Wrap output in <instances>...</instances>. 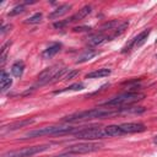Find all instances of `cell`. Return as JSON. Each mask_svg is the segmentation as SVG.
I'll list each match as a JSON object with an SVG mask.
<instances>
[{
    "label": "cell",
    "instance_id": "6da1fadb",
    "mask_svg": "<svg viewBox=\"0 0 157 157\" xmlns=\"http://www.w3.org/2000/svg\"><path fill=\"white\" fill-rule=\"evenodd\" d=\"M118 114H119L118 108H94V109L82 110V112L70 114L65 117L63 120L67 123H80V121H86L92 119H104V118L114 117Z\"/></svg>",
    "mask_w": 157,
    "mask_h": 157
},
{
    "label": "cell",
    "instance_id": "484cf974",
    "mask_svg": "<svg viewBox=\"0 0 157 157\" xmlns=\"http://www.w3.org/2000/svg\"><path fill=\"white\" fill-rule=\"evenodd\" d=\"M77 74H78V71H77V70H72L71 72H69V74H67V75L64 77V80H71V78H74V77H75Z\"/></svg>",
    "mask_w": 157,
    "mask_h": 157
},
{
    "label": "cell",
    "instance_id": "d6986e66",
    "mask_svg": "<svg viewBox=\"0 0 157 157\" xmlns=\"http://www.w3.org/2000/svg\"><path fill=\"white\" fill-rule=\"evenodd\" d=\"M110 69H98L86 75V78H98V77H105L110 75Z\"/></svg>",
    "mask_w": 157,
    "mask_h": 157
},
{
    "label": "cell",
    "instance_id": "ba28073f",
    "mask_svg": "<svg viewBox=\"0 0 157 157\" xmlns=\"http://www.w3.org/2000/svg\"><path fill=\"white\" fill-rule=\"evenodd\" d=\"M150 33H151V28H146V29H144L141 33H139L136 37H134L123 49H121V53H126V52H130L132 48H140L141 45H144L145 44V42L147 40V38H148V36H150Z\"/></svg>",
    "mask_w": 157,
    "mask_h": 157
},
{
    "label": "cell",
    "instance_id": "8fae6325",
    "mask_svg": "<svg viewBox=\"0 0 157 157\" xmlns=\"http://www.w3.org/2000/svg\"><path fill=\"white\" fill-rule=\"evenodd\" d=\"M91 11H92V6H91V5H86V6H83L82 9H80L76 13H74L70 18H67V21H69V23H70V22H76V21H78V20H82V18H85L87 15H90Z\"/></svg>",
    "mask_w": 157,
    "mask_h": 157
},
{
    "label": "cell",
    "instance_id": "83f0119b",
    "mask_svg": "<svg viewBox=\"0 0 157 157\" xmlns=\"http://www.w3.org/2000/svg\"><path fill=\"white\" fill-rule=\"evenodd\" d=\"M153 142H155V144H157V135L155 136V139H153Z\"/></svg>",
    "mask_w": 157,
    "mask_h": 157
},
{
    "label": "cell",
    "instance_id": "603a6c76",
    "mask_svg": "<svg viewBox=\"0 0 157 157\" xmlns=\"http://www.w3.org/2000/svg\"><path fill=\"white\" fill-rule=\"evenodd\" d=\"M92 28L90 27V26H77V27H74L72 28V31L74 32H88V31H91Z\"/></svg>",
    "mask_w": 157,
    "mask_h": 157
},
{
    "label": "cell",
    "instance_id": "2e32d148",
    "mask_svg": "<svg viewBox=\"0 0 157 157\" xmlns=\"http://www.w3.org/2000/svg\"><path fill=\"white\" fill-rule=\"evenodd\" d=\"M0 82H1V92L4 93L12 85V78L10 77V74H7L6 71L2 70L1 71V76H0Z\"/></svg>",
    "mask_w": 157,
    "mask_h": 157
},
{
    "label": "cell",
    "instance_id": "e0dca14e",
    "mask_svg": "<svg viewBox=\"0 0 157 157\" xmlns=\"http://www.w3.org/2000/svg\"><path fill=\"white\" fill-rule=\"evenodd\" d=\"M23 71H25V63L18 60V61H15L11 66V74L15 76V77H21L23 75Z\"/></svg>",
    "mask_w": 157,
    "mask_h": 157
},
{
    "label": "cell",
    "instance_id": "9c48e42d",
    "mask_svg": "<svg viewBox=\"0 0 157 157\" xmlns=\"http://www.w3.org/2000/svg\"><path fill=\"white\" fill-rule=\"evenodd\" d=\"M120 129L124 134H135V132H142L146 130L145 124L142 123H123L120 124Z\"/></svg>",
    "mask_w": 157,
    "mask_h": 157
},
{
    "label": "cell",
    "instance_id": "30bf717a",
    "mask_svg": "<svg viewBox=\"0 0 157 157\" xmlns=\"http://www.w3.org/2000/svg\"><path fill=\"white\" fill-rule=\"evenodd\" d=\"M86 39H87V44H88V45H92V47L99 45V44L104 43L105 40H110V39H109V34H105V33H103V32L93 33V34L88 36Z\"/></svg>",
    "mask_w": 157,
    "mask_h": 157
},
{
    "label": "cell",
    "instance_id": "3957f363",
    "mask_svg": "<svg viewBox=\"0 0 157 157\" xmlns=\"http://www.w3.org/2000/svg\"><path fill=\"white\" fill-rule=\"evenodd\" d=\"M145 97L144 93H140V92H125V93H121V94H118L113 98H110L109 101L104 102L103 105L104 107H108V108H119V107H125V105H130L137 101H141L142 98Z\"/></svg>",
    "mask_w": 157,
    "mask_h": 157
},
{
    "label": "cell",
    "instance_id": "277c9868",
    "mask_svg": "<svg viewBox=\"0 0 157 157\" xmlns=\"http://www.w3.org/2000/svg\"><path fill=\"white\" fill-rule=\"evenodd\" d=\"M67 71V67L65 66H60L59 64L56 65H52L47 69H44L38 76H37V86H43L47 83H53L56 82L65 72Z\"/></svg>",
    "mask_w": 157,
    "mask_h": 157
},
{
    "label": "cell",
    "instance_id": "ac0fdd59",
    "mask_svg": "<svg viewBox=\"0 0 157 157\" xmlns=\"http://www.w3.org/2000/svg\"><path fill=\"white\" fill-rule=\"evenodd\" d=\"M104 132H105L107 136H112V137L120 136V135L124 134L123 130L120 129V125H108V126L104 128Z\"/></svg>",
    "mask_w": 157,
    "mask_h": 157
},
{
    "label": "cell",
    "instance_id": "52a82bcc",
    "mask_svg": "<svg viewBox=\"0 0 157 157\" xmlns=\"http://www.w3.org/2000/svg\"><path fill=\"white\" fill-rule=\"evenodd\" d=\"M103 145L99 142H78L76 145H70L66 148L67 153H74V155H81V153H90L98 151Z\"/></svg>",
    "mask_w": 157,
    "mask_h": 157
},
{
    "label": "cell",
    "instance_id": "d4e9b609",
    "mask_svg": "<svg viewBox=\"0 0 157 157\" xmlns=\"http://www.w3.org/2000/svg\"><path fill=\"white\" fill-rule=\"evenodd\" d=\"M11 28H12V25H2L1 26V29H0L1 36H5L9 31H11Z\"/></svg>",
    "mask_w": 157,
    "mask_h": 157
},
{
    "label": "cell",
    "instance_id": "4316f807",
    "mask_svg": "<svg viewBox=\"0 0 157 157\" xmlns=\"http://www.w3.org/2000/svg\"><path fill=\"white\" fill-rule=\"evenodd\" d=\"M53 157H77L76 155H74V153H63V155H59V156H53Z\"/></svg>",
    "mask_w": 157,
    "mask_h": 157
},
{
    "label": "cell",
    "instance_id": "cb8c5ba5",
    "mask_svg": "<svg viewBox=\"0 0 157 157\" xmlns=\"http://www.w3.org/2000/svg\"><path fill=\"white\" fill-rule=\"evenodd\" d=\"M66 25H69V21H67V20H65V21H59V22H54V23H53V27L60 29V28L65 27Z\"/></svg>",
    "mask_w": 157,
    "mask_h": 157
},
{
    "label": "cell",
    "instance_id": "7402d4cb",
    "mask_svg": "<svg viewBox=\"0 0 157 157\" xmlns=\"http://www.w3.org/2000/svg\"><path fill=\"white\" fill-rule=\"evenodd\" d=\"M25 11V5L23 4H21V5H17V6H15L12 10H10L9 11V16H16V15H20V13H22Z\"/></svg>",
    "mask_w": 157,
    "mask_h": 157
},
{
    "label": "cell",
    "instance_id": "ffe728a7",
    "mask_svg": "<svg viewBox=\"0 0 157 157\" xmlns=\"http://www.w3.org/2000/svg\"><path fill=\"white\" fill-rule=\"evenodd\" d=\"M85 88V85L82 82H75L65 88H61V90H56L54 91V94H58V93H63V92H67V91H81Z\"/></svg>",
    "mask_w": 157,
    "mask_h": 157
},
{
    "label": "cell",
    "instance_id": "7a4b0ae2",
    "mask_svg": "<svg viewBox=\"0 0 157 157\" xmlns=\"http://www.w3.org/2000/svg\"><path fill=\"white\" fill-rule=\"evenodd\" d=\"M80 129L81 126H45V128L28 131L25 135L26 136L25 139L38 137V136H44V135H69V134L74 135Z\"/></svg>",
    "mask_w": 157,
    "mask_h": 157
},
{
    "label": "cell",
    "instance_id": "5b68a950",
    "mask_svg": "<svg viewBox=\"0 0 157 157\" xmlns=\"http://www.w3.org/2000/svg\"><path fill=\"white\" fill-rule=\"evenodd\" d=\"M72 136L80 140H98L105 136V132L104 129L99 126H81V129L77 130Z\"/></svg>",
    "mask_w": 157,
    "mask_h": 157
},
{
    "label": "cell",
    "instance_id": "7c38bea8",
    "mask_svg": "<svg viewBox=\"0 0 157 157\" xmlns=\"http://www.w3.org/2000/svg\"><path fill=\"white\" fill-rule=\"evenodd\" d=\"M60 49H61V44L60 43H53V44H50L48 48H45L42 52V58L43 59H50L55 54H58L60 52Z\"/></svg>",
    "mask_w": 157,
    "mask_h": 157
},
{
    "label": "cell",
    "instance_id": "5bb4252c",
    "mask_svg": "<svg viewBox=\"0 0 157 157\" xmlns=\"http://www.w3.org/2000/svg\"><path fill=\"white\" fill-rule=\"evenodd\" d=\"M70 9H71V5H70V4L59 5L56 9H54V10L48 15V17H49V18H59V17L64 16L65 13H67Z\"/></svg>",
    "mask_w": 157,
    "mask_h": 157
},
{
    "label": "cell",
    "instance_id": "9a60e30c",
    "mask_svg": "<svg viewBox=\"0 0 157 157\" xmlns=\"http://www.w3.org/2000/svg\"><path fill=\"white\" fill-rule=\"evenodd\" d=\"M97 55V52L93 50V49H86L83 50L78 56H77V60H76V64H82V63H86L88 60H91L92 58H94Z\"/></svg>",
    "mask_w": 157,
    "mask_h": 157
},
{
    "label": "cell",
    "instance_id": "4fadbf2b",
    "mask_svg": "<svg viewBox=\"0 0 157 157\" xmlns=\"http://www.w3.org/2000/svg\"><path fill=\"white\" fill-rule=\"evenodd\" d=\"M34 123V119H25V120H21V121H16V123H11L9 125H5L2 126V131H13V130H17L22 126H26V125H31Z\"/></svg>",
    "mask_w": 157,
    "mask_h": 157
},
{
    "label": "cell",
    "instance_id": "44dd1931",
    "mask_svg": "<svg viewBox=\"0 0 157 157\" xmlns=\"http://www.w3.org/2000/svg\"><path fill=\"white\" fill-rule=\"evenodd\" d=\"M42 18H43V13L42 12H37L33 16L28 17L26 20V23H28V25H37V23H39L42 21Z\"/></svg>",
    "mask_w": 157,
    "mask_h": 157
},
{
    "label": "cell",
    "instance_id": "8992f818",
    "mask_svg": "<svg viewBox=\"0 0 157 157\" xmlns=\"http://www.w3.org/2000/svg\"><path fill=\"white\" fill-rule=\"evenodd\" d=\"M49 147H50L49 144L38 145V146H29V147H25V148H21V150L9 151V152L4 153L1 157H31L33 155H37V153L47 151Z\"/></svg>",
    "mask_w": 157,
    "mask_h": 157
}]
</instances>
